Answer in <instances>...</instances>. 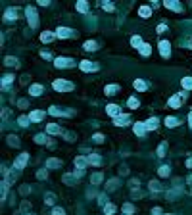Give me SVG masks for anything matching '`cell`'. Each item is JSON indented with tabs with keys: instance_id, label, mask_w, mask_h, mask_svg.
I'll return each mask as SVG.
<instances>
[{
	"instance_id": "ac0fdd59",
	"label": "cell",
	"mask_w": 192,
	"mask_h": 215,
	"mask_svg": "<svg viewBox=\"0 0 192 215\" xmlns=\"http://www.w3.org/2000/svg\"><path fill=\"white\" fill-rule=\"evenodd\" d=\"M138 13H140V17H150V13H152V10H150V6H140V10H138Z\"/></svg>"
},
{
	"instance_id": "4316f807",
	"label": "cell",
	"mask_w": 192,
	"mask_h": 215,
	"mask_svg": "<svg viewBox=\"0 0 192 215\" xmlns=\"http://www.w3.org/2000/svg\"><path fill=\"white\" fill-rule=\"evenodd\" d=\"M104 213H106V215H113V213H115V206H113V204H106Z\"/></svg>"
},
{
	"instance_id": "9c48e42d",
	"label": "cell",
	"mask_w": 192,
	"mask_h": 215,
	"mask_svg": "<svg viewBox=\"0 0 192 215\" xmlns=\"http://www.w3.org/2000/svg\"><path fill=\"white\" fill-rule=\"evenodd\" d=\"M56 67H69L71 63H73V60H67V58H56Z\"/></svg>"
},
{
	"instance_id": "7402d4cb",
	"label": "cell",
	"mask_w": 192,
	"mask_h": 215,
	"mask_svg": "<svg viewBox=\"0 0 192 215\" xmlns=\"http://www.w3.org/2000/svg\"><path fill=\"white\" fill-rule=\"evenodd\" d=\"M77 10L83 12V13H87L88 12V4L85 2V0H79V2H77Z\"/></svg>"
},
{
	"instance_id": "ee69618b",
	"label": "cell",
	"mask_w": 192,
	"mask_h": 215,
	"mask_svg": "<svg viewBox=\"0 0 192 215\" xmlns=\"http://www.w3.org/2000/svg\"><path fill=\"white\" fill-rule=\"evenodd\" d=\"M54 200H56V198H54V194H46V204H48V206H52V204H54Z\"/></svg>"
},
{
	"instance_id": "d4e9b609",
	"label": "cell",
	"mask_w": 192,
	"mask_h": 215,
	"mask_svg": "<svg viewBox=\"0 0 192 215\" xmlns=\"http://www.w3.org/2000/svg\"><path fill=\"white\" fill-rule=\"evenodd\" d=\"M131 44H133L134 48H140L142 44H144V42H142V40H140V37H138V35H134V37L131 39Z\"/></svg>"
},
{
	"instance_id": "30bf717a",
	"label": "cell",
	"mask_w": 192,
	"mask_h": 215,
	"mask_svg": "<svg viewBox=\"0 0 192 215\" xmlns=\"http://www.w3.org/2000/svg\"><path fill=\"white\" fill-rule=\"evenodd\" d=\"M183 100H184V98H183L181 94H175V96H173L171 100H169V106H171V108H181Z\"/></svg>"
},
{
	"instance_id": "83f0119b",
	"label": "cell",
	"mask_w": 192,
	"mask_h": 215,
	"mask_svg": "<svg viewBox=\"0 0 192 215\" xmlns=\"http://www.w3.org/2000/svg\"><path fill=\"white\" fill-rule=\"evenodd\" d=\"M85 50H88V52L96 50V42L94 40H87V42H85Z\"/></svg>"
},
{
	"instance_id": "f35d334b",
	"label": "cell",
	"mask_w": 192,
	"mask_h": 215,
	"mask_svg": "<svg viewBox=\"0 0 192 215\" xmlns=\"http://www.w3.org/2000/svg\"><path fill=\"white\" fill-rule=\"evenodd\" d=\"M35 140H37L39 144H44V142H46V134H37V137H35Z\"/></svg>"
},
{
	"instance_id": "b9f144b4",
	"label": "cell",
	"mask_w": 192,
	"mask_h": 215,
	"mask_svg": "<svg viewBox=\"0 0 192 215\" xmlns=\"http://www.w3.org/2000/svg\"><path fill=\"white\" fill-rule=\"evenodd\" d=\"M160 177H169V169L167 167H160Z\"/></svg>"
},
{
	"instance_id": "7c38bea8",
	"label": "cell",
	"mask_w": 192,
	"mask_h": 215,
	"mask_svg": "<svg viewBox=\"0 0 192 215\" xmlns=\"http://www.w3.org/2000/svg\"><path fill=\"white\" fill-rule=\"evenodd\" d=\"M42 117H44V111H40V110L31 111V115H29V119H31V121H42Z\"/></svg>"
},
{
	"instance_id": "bcb514c9",
	"label": "cell",
	"mask_w": 192,
	"mask_h": 215,
	"mask_svg": "<svg viewBox=\"0 0 192 215\" xmlns=\"http://www.w3.org/2000/svg\"><path fill=\"white\" fill-rule=\"evenodd\" d=\"M13 16H16V10H8V12H6V17H8V19H13Z\"/></svg>"
},
{
	"instance_id": "f1b7e54d",
	"label": "cell",
	"mask_w": 192,
	"mask_h": 215,
	"mask_svg": "<svg viewBox=\"0 0 192 215\" xmlns=\"http://www.w3.org/2000/svg\"><path fill=\"white\" fill-rule=\"evenodd\" d=\"M165 125L167 127H177V125H179V121H177L175 117H165Z\"/></svg>"
},
{
	"instance_id": "9a60e30c",
	"label": "cell",
	"mask_w": 192,
	"mask_h": 215,
	"mask_svg": "<svg viewBox=\"0 0 192 215\" xmlns=\"http://www.w3.org/2000/svg\"><path fill=\"white\" fill-rule=\"evenodd\" d=\"M158 123H160V121H158V117H152V119H148L146 121V129H150V131H154V129H158Z\"/></svg>"
},
{
	"instance_id": "816d5d0a",
	"label": "cell",
	"mask_w": 192,
	"mask_h": 215,
	"mask_svg": "<svg viewBox=\"0 0 192 215\" xmlns=\"http://www.w3.org/2000/svg\"><path fill=\"white\" fill-rule=\"evenodd\" d=\"M10 142H12V144H13V146H17V144H19V142H17V138H16V137H10Z\"/></svg>"
},
{
	"instance_id": "277c9868",
	"label": "cell",
	"mask_w": 192,
	"mask_h": 215,
	"mask_svg": "<svg viewBox=\"0 0 192 215\" xmlns=\"http://www.w3.org/2000/svg\"><path fill=\"white\" fill-rule=\"evenodd\" d=\"M106 111H108V115H111V117H119V115H121L119 106H115V104H108V106H106Z\"/></svg>"
},
{
	"instance_id": "e0dca14e",
	"label": "cell",
	"mask_w": 192,
	"mask_h": 215,
	"mask_svg": "<svg viewBox=\"0 0 192 215\" xmlns=\"http://www.w3.org/2000/svg\"><path fill=\"white\" fill-rule=\"evenodd\" d=\"M46 131L50 133V134H58V133H62V129L56 125V123H50V125H46Z\"/></svg>"
},
{
	"instance_id": "7bdbcfd3",
	"label": "cell",
	"mask_w": 192,
	"mask_h": 215,
	"mask_svg": "<svg viewBox=\"0 0 192 215\" xmlns=\"http://www.w3.org/2000/svg\"><path fill=\"white\" fill-rule=\"evenodd\" d=\"M150 188H152V190H154V192H158V190H160V188H161V186H160V184H158V183H156V181H152V183H150Z\"/></svg>"
},
{
	"instance_id": "1f68e13d",
	"label": "cell",
	"mask_w": 192,
	"mask_h": 215,
	"mask_svg": "<svg viewBox=\"0 0 192 215\" xmlns=\"http://www.w3.org/2000/svg\"><path fill=\"white\" fill-rule=\"evenodd\" d=\"M127 104H129L131 110H137V108H138V100L137 98H129V102H127Z\"/></svg>"
},
{
	"instance_id": "f546056e",
	"label": "cell",
	"mask_w": 192,
	"mask_h": 215,
	"mask_svg": "<svg viewBox=\"0 0 192 215\" xmlns=\"http://www.w3.org/2000/svg\"><path fill=\"white\" fill-rule=\"evenodd\" d=\"M127 121H129V115H119V117H115V125H123Z\"/></svg>"
},
{
	"instance_id": "cb8c5ba5",
	"label": "cell",
	"mask_w": 192,
	"mask_h": 215,
	"mask_svg": "<svg viewBox=\"0 0 192 215\" xmlns=\"http://www.w3.org/2000/svg\"><path fill=\"white\" fill-rule=\"evenodd\" d=\"M138 50H140V54H142V56H150V54H152V48H150V44H142Z\"/></svg>"
},
{
	"instance_id": "4fadbf2b",
	"label": "cell",
	"mask_w": 192,
	"mask_h": 215,
	"mask_svg": "<svg viewBox=\"0 0 192 215\" xmlns=\"http://www.w3.org/2000/svg\"><path fill=\"white\" fill-rule=\"evenodd\" d=\"M134 133H137L138 137H142V134L146 133V125L140 123V121H137V123H134Z\"/></svg>"
},
{
	"instance_id": "ba28073f",
	"label": "cell",
	"mask_w": 192,
	"mask_h": 215,
	"mask_svg": "<svg viewBox=\"0 0 192 215\" xmlns=\"http://www.w3.org/2000/svg\"><path fill=\"white\" fill-rule=\"evenodd\" d=\"M160 52H161L163 58H167V56L171 54V50H169V42H167V40H161V42H160Z\"/></svg>"
},
{
	"instance_id": "44dd1931",
	"label": "cell",
	"mask_w": 192,
	"mask_h": 215,
	"mask_svg": "<svg viewBox=\"0 0 192 215\" xmlns=\"http://www.w3.org/2000/svg\"><path fill=\"white\" fill-rule=\"evenodd\" d=\"M134 89H137V90H146V83L144 81H142V79H134Z\"/></svg>"
},
{
	"instance_id": "c3c4849f",
	"label": "cell",
	"mask_w": 192,
	"mask_h": 215,
	"mask_svg": "<svg viewBox=\"0 0 192 215\" xmlns=\"http://www.w3.org/2000/svg\"><path fill=\"white\" fill-rule=\"evenodd\" d=\"M115 184H117V181L113 179V181H110V183H108V188H110V190H113V188H115Z\"/></svg>"
},
{
	"instance_id": "ffe728a7",
	"label": "cell",
	"mask_w": 192,
	"mask_h": 215,
	"mask_svg": "<svg viewBox=\"0 0 192 215\" xmlns=\"http://www.w3.org/2000/svg\"><path fill=\"white\" fill-rule=\"evenodd\" d=\"M165 8H171V10H175V12H181V4H177L175 0H167V2H165Z\"/></svg>"
},
{
	"instance_id": "7dc6e473",
	"label": "cell",
	"mask_w": 192,
	"mask_h": 215,
	"mask_svg": "<svg viewBox=\"0 0 192 215\" xmlns=\"http://www.w3.org/2000/svg\"><path fill=\"white\" fill-rule=\"evenodd\" d=\"M50 113L52 115H62V111L58 110V108H50Z\"/></svg>"
},
{
	"instance_id": "6da1fadb",
	"label": "cell",
	"mask_w": 192,
	"mask_h": 215,
	"mask_svg": "<svg viewBox=\"0 0 192 215\" xmlns=\"http://www.w3.org/2000/svg\"><path fill=\"white\" fill-rule=\"evenodd\" d=\"M52 87L58 90V92H69V90H73V85L67 83V81H63V79H56Z\"/></svg>"
},
{
	"instance_id": "681fc988",
	"label": "cell",
	"mask_w": 192,
	"mask_h": 215,
	"mask_svg": "<svg viewBox=\"0 0 192 215\" xmlns=\"http://www.w3.org/2000/svg\"><path fill=\"white\" fill-rule=\"evenodd\" d=\"M52 213H54V215H63V209H62V207H54Z\"/></svg>"
},
{
	"instance_id": "e575fe53",
	"label": "cell",
	"mask_w": 192,
	"mask_h": 215,
	"mask_svg": "<svg viewBox=\"0 0 192 215\" xmlns=\"http://www.w3.org/2000/svg\"><path fill=\"white\" fill-rule=\"evenodd\" d=\"M77 181V179L73 177V175H63V183H67V184H73Z\"/></svg>"
},
{
	"instance_id": "d6986e66",
	"label": "cell",
	"mask_w": 192,
	"mask_h": 215,
	"mask_svg": "<svg viewBox=\"0 0 192 215\" xmlns=\"http://www.w3.org/2000/svg\"><path fill=\"white\" fill-rule=\"evenodd\" d=\"M88 163H90V165H100L102 160H100V156H98V154H92V156H88Z\"/></svg>"
},
{
	"instance_id": "484cf974",
	"label": "cell",
	"mask_w": 192,
	"mask_h": 215,
	"mask_svg": "<svg viewBox=\"0 0 192 215\" xmlns=\"http://www.w3.org/2000/svg\"><path fill=\"white\" fill-rule=\"evenodd\" d=\"M181 85H183V87L186 89V90H188V89H192V79H190V77H184V79H181Z\"/></svg>"
},
{
	"instance_id": "9f6ffc18",
	"label": "cell",
	"mask_w": 192,
	"mask_h": 215,
	"mask_svg": "<svg viewBox=\"0 0 192 215\" xmlns=\"http://www.w3.org/2000/svg\"><path fill=\"white\" fill-rule=\"evenodd\" d=\"M188 121H190V127H192V111L188 113Z\"/></svg>"
},
{
	"instance_id": "5bb4252c",
	"label": "cell",
	"mask_w": 192,
	"mask_h": 215,
	"mask_svg": "<svg viewBox=\"0 0 192 215\" xmlns=\"http://www.w3.org/2000/svg\"><path fill=\"white\" fill-rule=\"evenodd\" d=\"M54 39H56V33H50V31H46V33L40 35V40L42 42H52Z\"/></svg>"
},
{
	"instance_id": "db71d44e",
	"label": "cell",
	"mask_w": 192,
	"mask_h": 215,
	"mask_svg": "<svg viewBox=\"0 0 192 215\" xmlns=\"http://www.w3.org/2000/svg\"><path fill=\"white\" fill-rule=\"evenodd\" d=\"M152 215H161V209H160V207H156V209L152 211Z\"/></svg>"
},
{
	"instance_id": "8992f818",
	"label": "cell",
	"mask_w": 192,
	"mask_h": 215,
	"mask_svg": "<svg viewBox=\"0 0 192 215\" xmlns=\"http://www.w3.org/2000/svg\"><path fill=\"white\" fill-rule=\"evenodd\" d=\"M71 35H73V31L67 29V27H58V31H56V37L58 39H67Z\"/></svg>"
},
{
	"instance_id": "3957f363",
	"label": "cell",
	"mask_w": 192,
	"mask_h": 215,
	"mask_svg": "<svg viewBox=\"0 0 192 215\" xmlns=\"http://www.w3.org/2000/svg\"><path fill=\"white\" fill-rule=\"evenodd\" d=\"M27 160H29V156H27V154H19L17 160L13 161V167H16V169H23L27 165Z\"/></svg>"
},
{
	"instance_id": "8d00e7d4",
	"label": "cell",
	"mask_w": 192,
	"mask_h": 215,
	"mask_svg": "<svg viewBox=\"0 0 192 215\" xmlns=\"http://www.w3.org/2000/svg\"><path fill=\"white\" fill-rule=\"evenodd\" d=\"M13 81V75H4L2 77V85H4V87H6V85H10Z\"/></svg>"
},
{
	"instance_id": "f5cc1de1",
	"label": "cell",
	"mask_w": 192,
	"mask_h": 215,
	"mask_svg": "<svg viewBox=\"0 0 192 215\" xmlns=\"http://www.w3.org/2000/svg\"><path fill=\"white\" fill-rule=\"evenodd\" d=\"M163 31H165V25L160 23V25H158V33H163Z\"/></svg>"
},
{
	"instance_id": "d6a6232c",
	"label": "cell",
	"mask_w": 192,
	"mask_h": 215,
	"mask_svg": "<svg viewBox=\"0 0 192 215\" xmlns=\"http://www.w3.org/2000/svg\"><path fill=\"white\" fill-rule=\"evenodd\" d=\"M123 211H125V215L133 213V211H134V206H133V204H125V206H123Z\"/></svg>"
},
{
	"instance_id": "6f0895ef",
	"label": "cell",
	"mask_w": 192,
	"mask_h": 215,
	"mask_svg": "<svg viewBox=\"0 0 192 215\" xmlns=\"http://www.w3.org/2000/svg\"><path fill=\"white\" fill-rule=\"evenodd\" d=\"M186 165H188V167H192V160H188V161H186Z\"/></svg>"
},
{
	"instance_id": "d590c367",
	"label": "cell",
	"mask_w": 192,
	"mask_h": 215,
	"mask_svg": "<svg viewBox=\"0 0 192 215\" xmlns=\"http://www.w3.org/2000/svg\"><path fill=\"white\" fill-rule=\"evenodd\" d=\"M8 186H10V183H8V181H4V183H2V200L6 198V194H8Z\"/></svg>"
},
{
	"instance_id": "74e56055",
	"label": "cell",
	"mask_w": 192,
	"mask_h": 215,
	"mask_svg": "<svg viewBox=\"0 0 192 215\" xmlns=\"http://www.w3.org/2000/svg\"><path fill=\"white\" fill-rule=\"evenodd\" d=\"M29 121H31L29 117H25V115H21V117H19V125H21V127H27V125H29Z\"/></svg>"
},
{
	"instance_id": "4dcf8cb0",
	"label": "cell",
	"mask_w": 192,
	"mask_h": 215,
	"mask_svg": "<svg viewBox=\"0 0 192 215\" xmlns=\"http://www.w3.org/2000/svg\"><path fill=\"white\" fill-rule=\"evenodd\" d=\"M4 62H6V66H12V67H17V66H19L16 58H6Z\"/></svg>"
},
{
	"instance_id": "2e32d148",
	"label": "cell",
	"mask_w": 192,
	"mask_h": 215,
	"mask_svg": "<svg viewBox=\"0 0 192 215\" xmlns=\"http://www.w3.org/2000/svg\"><path fill=\"white\" fill-rule=\"evenodd\" d=\"M104 92L108 96H111V94H115V92H119V87H117V85H108V87L104 89Z\"/></svg>"
},
{
	"instance_id": "8fae6325",
	"label": "cell",
	"mask_w": 192,
	"mask_h": 215,
	"mask_svg": "<svg viewBox=\"0 0 192 215\" xmlns=\"http://www.w3.org/2000/svg\"><path fill=\"white\" fill-rule=\"evenodd\" d=\"M44 92V87L42 85H33V87L29 89V94H33V96H39V94H42Z\"/></svg>"
},
{
	"instance_id": "11a10c76",
	"label": "cell",
	"mask_w": 192,
	"mask_h": 215,
	"mask_svg": "<svg viewBox=\"0 0 192 215\" xmlns=\"http://www.w3.org/2000/svg\"><path fill=\"white\" fill-rule=\"evenodd\" d=\"M19 108H27V102H25V100H19Z\"/></svg>"
},
{
	"instance_id": "52a82bcc",
	"label": "cell",
	"mask_w": 192,
	"mask_h": 215,
	"mask_svg": "<svg viewBox=\"0 0 192 215\" xmlns=\"http://www.w3.org/2000/svg\"><path fill=\"white\" fill-rule=\"evenodd\" d=\"M75 165H77V169H85V167H87L88 165V157H83V156H77L75 157Z\"/></svg>"
},
{
	"instance_id": "5b68a950",
	"label": "cell",
	"mask_w": 192,
	"mask_h": 215,
	"mask_svg": "<svg viewBox=\"0 0 192 215\" xmlns=\"http://www.w3.org/2000/svg\"><path fill=\"white\" fill-rule=\"evenodd\" d=\"M83 71H98V63H94V62H81V66H79Z\"/></svg>"
},
{
	"instance_id": "836d02e7",
	"label": "cell",
	"mask_w": 192,
	"mask_h": 215,
	"mask_svg": "<svg viewBox=\"0 0 192 215\" xmlns=\"http://www.w3.org/2000/svg\"><path fill=\"white\" fill-rule=\"evenodd\" d=\"M90 181H92V184H98V183L102 181V173H94V175H92V179H90Z\"/></svg>"
},
{
	"instance_id": "ab89813d",
	"label": "cell",
	"mask_w": 192,
	"mask_h": 215,
	"mask_svg": "<svg viewBox=\"0 0 192 215\" xmlns=\"http://www.w3.org/2000/svg\"><path fill=\"white\" fill-rule=\"evenodd\" d=\"M92 140L94 142H104V134H100V133H96L94 137H92Z\"/></svg>"
},
{
	"instance_id": "603a6c76",
	"label": "cell",
	"mask_w": 192,
	"mask_h": 215,
	"mask_svg": "<svg viewBox=\"0 0 192 215\" xmlns=\"http://www.w3.org/2000/svg\"><path fill=\"white\" fill-rule=\"evenodd\" d=\"M60 165H62V161L56 160V157H50V160L46 161V167H50V169H52V167H60Z\"/></svg>"
},
{
	"instance_id": "7a4b0ae2",
	"label": "cell",
	"mask_w": 192,
	"mask_h": 215,
	"mask_svg": "<svg viewBox=\"0 0 192 215\" xmlns=\"http://www.w3.org/2000/svg\"><path fill=\"white\" fill-rule=\"evenodd\" d=\"M25 13H27V17H29V25L31 27H37L39 21H37V12H35V8H31V6H29V8L25 10Z\"/></svg>"
},
{
	"instance_id": "f907efd6",
	"label": "cell",
	"mask_w": 192,
	"mask_h": 215,
	"mask_svg": "<svg viewBox=\"0 0 192 215\" xmlns=\"http://www.w3.org/2000/svg\"><path fill=\"white\" fill-rule=\"evenodd\" d=\"M46 175H48L46 171H39V173H37V177H39V179H46Z\"/></svg>"
},
{
	"instance_id": "f6af8a7d",
	"label": "cell",
	"mask_w": 192,
	"mask_h": 215,
	"mask_svg": "<svg viewBox=\"0 0 192 215\" xmlns=\"http://www.w3.org/2000/svg\"><path fill=\"white\" fill-rule=\"evenodd\" d=\"M163 154H165V144H160V148H158V156L161 157Z\"/></svg>"
},
{
	"instance_id": "60d3db41",
	"label": "cell",
	"mask_w": 192,
	"mask_h": 215,
	"mask_svg": "<svg viewBox=\"0 0 192 215\" xmlns=\"http://www.w3.org/2000/svg\"><path fill=\"white\" fill-rule=\"evenodd\" d=\"M102 8H104L106 12H113V4H110V2H104V4H102Z\"/></svg>"
}]
</instances>
